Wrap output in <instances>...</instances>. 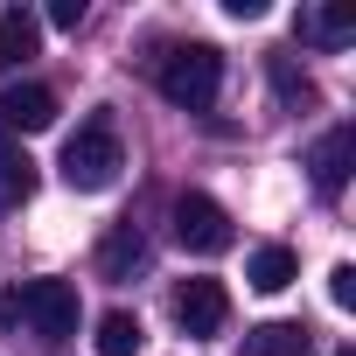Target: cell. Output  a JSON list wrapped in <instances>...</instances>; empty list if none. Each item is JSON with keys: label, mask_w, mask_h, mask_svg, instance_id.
I'll return each instance as SVG.
<instances>
[{"label": "cell", "mask_w": 356, "mask_h": 356, "mask_svg": "<svg viewBox=\"0 0 356 356\" xmlns=\"http://www.w3.org/2000/svg\"><path fill=\"white\" fill-rule=\"evenodd\" d=\"M224 91V56L210 42H182V49H168L161 56V98L168 105H182V112H210Z\"/></svg>", "instance_id": "cell-1"}, {"label": "cell", "mask_w": 356, "mask_h": 356, "mask_svg": "<svg viewBox=\"0 0 356 356\" xmlns=\"http://www.w3.org/2000/svg\"><path fill=\"white\" fill-rule=\"evenodd\" d=\"M0 321H29L42 342H70L77 335V286L70 280H29L22 293L0 300Z\"/></svg>", "instance_id": "cell-2"}, {"label": "cell", "mask_w": 356, "mask_h": 356, "mask_svg": "<svg viewBox=\"0 0 356 356\" xmlns=\"http://www.w3.org/2000/svg\"><path fill=\"white\" fill-rule=\"evenodd\" d=\"M119 168H126V154H119V133H112V119H91V126H77L70 140H63V182L70 189H112L119 182Z\"/></svg>", "instance_id": "cell-3"}, {"label": "cell", "mask_w": 356, "mask_h": 356, "mask_svg": "<svg viewBox=\"0 0 356 356\" xmlns=\"http://www.w3.org/2000/svg\"><path fill=\"white\" fill-rule=\"evenodd\" d=\"M175 238H182L196 259H217V252H231V245H238V231H231V210H224L217 196H203V189L175 196Z\"/></svg>", "instance_id": "cell-4"}, {"label": "cell", "mask_w": 356, "mask_h": 356, "mask_svg": "<svg viewBox=\"0 0 356 356\" xmlns=\"http://www.w3.org/2000/svg\"><path fill=\"white\" fill-rule=\"evenodd\" d=\"M224 314H231V293H224V280H182L175 286V321H182V335H217L224 328Z\"/></svg>", "instance_id": "cell-5"}, {"label": "cell", "mask_w": 356, "mask_h": 356, "mask_svg": "<svg viewBox=\"0 0 356 356\" xmlns=\"http://www.w3.org/2000/svg\"><path fill=\"white\" fill-rule=\"evenodd\" d=\"M349 168H356V126H328V133L307 147V175H314V189H321V196H342Z\"/></svg>", "instance_id": "cell-6"}, {"label": "cell", "mask_w": 356, "mask_h": 356, "mask_svg": "<svg viewBox=\"0 0 356 356\" xmlns=\"http://www.w3.org/2000/svg\"><path fill=\"white\" fill-rule=\"evenodd\" d=\"M0 126H8V133H42V126H56V91H49V84L0 91Z\"/></svg>", "instance_id": "cell-7"}, {"label": "cell", "mask_w": 356, "mask_h": 356, "mask_svg": "<svg viewBox=\"0 0 356 356\" xmlns=\"http://www.w3.org/2000/svg\"><path fill=\"white\" fill-rule=\"evenodd\" d=\"M293 35L314 42V49H342V42H356V15L349 8H300L293 15Z\"/></svg>", "instance_id": "cell-8"}, {"label": "cell", "mask_w": 356, "mask_h": 356, "mask_svg": "<svg viewBox=\"0 0 356 356\" xmlns=\"http://www.w3.org/2000/svg\"><path fill=\"white\" fill-rule=\"evenodd\" d=\"M29 196H35V161H29V147L15 133H0V210H15Z\"/></svg>", "instance_id": "cell-9"}, {"label": "cell", "mask_w": 356, "mask_h": 356, "mask_svg": "<svg viewBox=\"0 0 356 356\" xmlns=\"http://www.w3.org/2000/svg\"><path fill=\"white\" fill-rule=\"evenodd\" d=\"M147 266V238H140V224H119L105 245H98V273L105 280H133Z\"/></svg>", "instance_id": "cell-10"}, {"label": "cell", "mask_w": 356, "mask_h": 356, "mask_svg": "<svg viewBox=\"0 0 356 356\" xmlns=\"http://www.w3.org/2000/svg\"><path fill=\"white\" fill-rule=\"evenodd\" d=\"M245 280H252L259 293H286V286L300 280V259H293L286 245H259V252H252V266H245Z\"/></svg>", "instance_id": "cell-11"}, {"label": "cell", "mask_w": 356, "mask_h": 356, "mask_svg": "<svg viewBox=\"0 0 356 356\" xmlns=\"http://www.w3.org/2000/svg\"><path fill=\"white\" fill-rule=\"evenodd\" d=\"M245 349H252V356H314V335H307L300 321H259V328L245 335Z\"/></svg>", "instance_id": "cell-12"}, {"label": "cell", "mask_w": 356, "mask_h": 356, "mask_svg": "<svg viewBox=\"0 0 356 356\" xmlns=\"http://www.w3.org/2000/svg\"><path fill=\"white\" fill-rule=\"evenodd\" d=\"M35 42H42V22H35L29 8H8V15H0V70L29 63V56H35Z\"/></svg>", "instance_id": "cell-13"}, {"label": "cell", "mask_w": 356, "mask_h": 356, "mask_svg": "<svg viewBox=\"0 0 356 356\" xmlns=\"http://www.w3.org/2000/svg\"><path fill=\"white\" fill-rule=\"evenodd\" d=\"M140 342H147L140 314H126V307L98 314V356H140Z\"/></svg>", "instance_id": "cell-14"}, {"label": "cell", "mask_w": 356, "mask_h": 356, "mask_svg": "<svg viewBox=\"0 0 356 356\" xmlns=\"http://www.w3.org/2000/svg\"><path fill=\"white\" fill-rule=\"evenodd\" d=\"M328 300L335 307H356V266H335L328 273Z\"/></svg>", "instance_id": "cell-15"}, {"label": "cell", "mask_w": 356, "mask_h": 356, "mask_svg": "<svg viewBox=\"0 0 356 356\" xmlns=\"http://www.w3.org/2000/svg\"><path fill=\"white\" fill-rule=\"evenodd\" d=\"M84 22V0H56V8H49V29H77Z\"/></svg>", "instance_id": "cell-16"}, {"label": "cell", "mask_w": 356, "mask_h": 356, "mask_svg": "<svg viewBox=\"0 0 356 356\" xmlns=\"http://www.w3.org/2000/svg\"><path fill=\"white\" fill-rule=\"evenodd\" d=\"M224 15H231V22H259V15H266V0H224Z\"/></svg>", "instance_id": "cell-17"}, {"label": "cell", "mask_w": 356, "mask_h": 356, "mask_svg": "<svg viewBox=\"0 0 356 356\" xmlns=\"http://www.w3.org/2000/svg\"><path fill=\"white\" fill-rule=\"evenodd\" d=\"M335 356H356V349H335Z\"/></svg>", "instance_id": "cell-18"}]
</instances>
